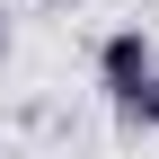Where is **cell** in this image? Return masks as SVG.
<instances>
[{
    "mask_svg": "<svg viewBox=\"0 0 159 159\" xmlns=\"http://www.w3.org/2000/svg\"><path fill=\"white\" fill-rule=\"evenodd\" d=\"M0 62H9V18H0Z\"/></svg>",
    "mask_w": 159,
    "mask_h": 159,
    "instance_id": "3957f363",
    "label": "cell"
},
{
    "mask_svg": "<svg viewBox=\"0 0 159 159\" xmlns=\"http://www.w3.org/2000/svg\"><path fill=\"white\" fill-rule=\"evenodd\" d=\"M150 71H159V62H150V35H142V27H115L106 44H97V80H106V97H115V106H124Z\"/></svg>",
    "mask_w": 159,
    "mask_h": 159,
    "instance_id": "6da1fadb",
    "label": "cell"
},
{
    "mask_svg": "<svg viewBox=\"0 0 159 159\" xmlns=\"http://www.w3.org/2000/svg\"><path fill=\"white\" fill-rule=\"evenodd\" d=\"M124 124H150V133H159V71H150V80H142V89H133V97H124Z\"/></svg>",
    "mask_w": 159,
    "mask_h": 159,
    "instance_id": "7a4b0ae2",
    "label": "cell"
}]
</instances>
